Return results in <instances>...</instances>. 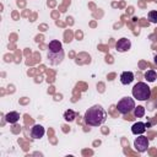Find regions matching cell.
<instances>
[{
	"label": "cell",
	"mask_w": 157,
	"mask_h": 157,
	"mask_svg": "<svg viewBox=\"0 0 157 157\" xmlns=\"http://www.w3.org/2000/svg\"><path fill=\"white\" fill-rule=\"evenodd\" d=\"M105 119L107 112L99 104L92 105L85 113V123L90 126H99L105 121Z\"/></svg>",
	"instance_id": "6da1fadb"
},
{
	"label": "cell",
	"mask_w": 157,
	"mask_h": 157,
	"mask_svg": "<svg viewBox=\"0 0 157 157\" xmlns=\"http://www.w3.org/2000/svg\"><path fill=\"white\" fill-rule=\"evenodd\" d=\"M48 61L52 65H58L64 59V49L63 44L59 40H52L48 44Z\"/></svg>",
	"instance_id": "7a4b0ae2"
},
{
	"label": "cell",
	"mask_w": 157,
	"mask_h": 157,
	"mask_svg": "<svg viewBox=\"0 0 157 157\" xmlns=\"http://www.w3.org/2000/svg\"><path fill=\"white\" fill-rule=\"evenodd\" d=\"M132 96L139 101H147L151 97V88L145 82H137L132 87Z\"/></svg>",
	"instance_id": "3957f363"
},
{
	"label": "cell",
	"mask_w": 157,
	"mask_h": 157,
	"mask_svg": "<svg viewBox=\"0 0 157 157\" xmlns=\"http://www.w3.org/2000/svg\"><path fill=\"white\" fill-rule=\"evenodd\" d=\"M135 108V101L130 97H123L117 103V109L120 114H129Z\"/></svg>",
	"instance_id": "277c9868"
},
{
	"label": "cell",
	"mask_w": 157,
	"mask_h": 157,
	"mask_svg": "<svg viewBox=\"0 0 157 157\" xmlns=\"http://www.w3.org/2000/svg\"><path fill=\"white\" fill-rule=\"evenodd\" d=\"M148 144H150V141H148V139H147L146 136L139 135V136L135 139V141H134V147H135L139 152L142 153V152H145V151L147 150Z\"/></svg>",
	"instance_id": "5b68a950"
},
{
	"label": "cell",
	"mask_w": 157,
	"mask_h": 157,
	"mask_svg": "<svg viewBox=\"0 0 157 157\" xmlns=\"http://www.w3.org/2000/svg\"><path fill=\"white\" fill-rule=\"evenodd\" d=\"M130 48H131V42L128 38H120V39H118V42L115 44V49L120 53L128 52Z\"/></svg>",
	"instance_id": "8992f818"
},
{
	"label": "cell",
	"mask_w": 157,
	"mask_h": 157,
	"mask_svg": "<svg viewBox=\"0 0 157 157\" xmlns=\"http://www.w3.org/2000/svg\"><path fill=\"white\" fill-rule=\"evenodd\" d=\"M29 134H31V136H32L33 139H40V137L44 136L45 130H44V128H43L42 125H39V124H34V125L32 126Z\"/></svg>",
	"instance_id": "52a82bcc"
},
{
	"label": "cell",
	"mask_w": 157,
	"mask_h": 157,
	"mask_svg": "<svg viewBox=\"0 0 157 157\" xmlns=\"http://www.w3.org/2000/svg\"><path fill=\"white\" fill-rule=\"evenodd\" d=\"M146 124L145 123H142V121H137V123H135V124H132V126H131V132L134 134V135H142L145 131H146Z\"/></svg>",
	"instance_id": "ba28073f"
},
{
	"label": "cell",
	"mask_w": 157,
	"mask_h": 157,
	"mask_svg": "<svg viewBox=\"0 0 157 157\" xmlns=\"http://www.w3.org/2000/svg\"><path fill=\"white\" fill-rule=\"evenodd\" d=\"M134 81V74L131 71H124L120 74V82L123 85H129Z\"/></svg>",
	"instance_id": "9c48e42d"
},
{
	"label": "cell",
	"mask_w": 157,
	"mask_h": 157,
	"mask_svg": "<svg viewBox=\"0 0 157 157\" xmlns=\"http://www.w3.org/2000/svg\"><path fill=\"white\" fill-rule=\"evenodd\" d=\"M18 119H20V113H18V112H15V110L9 112V113L5 115V121H6V123H10V124L17 123Z\"/></svg>",
	"instance_id": "30bf717a"
},
{
	"label": "cell",
	"mask_w": 157,
	"mask_h": 157,
	"mask_svg": "<svg viewBox=\"0 0 157 157\" xmlns=\"http://www.w3.org/2000/svg\"><path fill=\"white\" fill-rule=\"evenodd\" d=\"M145 78L147 82H153L156 78H157V74L155 70H147L145 72Z\"/></svg>",
	"instance_id": "8fae6325"
},
{
	"label": "cell",
	"mask_w": 157,
	"mask_h": 157,
	"mask_svg": "<svg viewBox=\"0 0 157 157\" xmlns=\"http://www.w3.org/2000/svg\"><path fill=\"white\" fill-rule=\"evenodd\" d=\"M75 118H76V113H75L72 109L65 110V113H64V119H65L66 121H74Z\"/></svg>",
	"instance_id": "7c38bea8"
},
{
	"label": "cell",
	"mask_w": 157,
	"mask_h": 157,
	"mask_svg": "<svg viewBox=\"0 0 157 157\" xmlns=\"http://www.w3.org/2000/svg\"><path fill=\"white\" fill-rule=\"evenodd\" d=\"M134 115L136 118H142L145 115V108L142 105H137L134 108Z\"/></svg>",
	"instance_id": "4fadbf2b"
},
{
	"label": "cell",
	"mask_w": 157,
	"mask_h": 157,
	"mask_svg": "<svg viewBox=\"0 0 157 157\" xmlns=\"http://www.w3.org/2000/svg\"><path fill=\"white\" fill-rule=\"evenodd\" d=\"M147 17H148V21L150 22L157 23V11H150L148 15H147Z\"/></svg>",
	"instance_id": "5bb4252c"
},
{
	"label": "cell",
	"mask_w": 157,
	"mask_h": 157,
	"mask_svg": "<svg viewBox=\"0 0 157 157\" xmlns=\"http://www.w3.org/2000/svg\"><path fill=\"white\" fill-rule=\"evenodd\" d=\"M153 61H155V64L157 65V55H155V59H153Z\"/></svg>",
	"instance_id": "9a60e30c"
}]
</instances>
